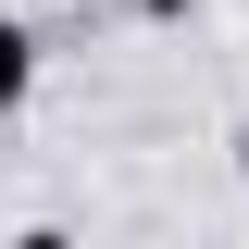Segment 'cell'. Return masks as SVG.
I'll return each instance as SVG.
<instances>
[{
  "mask_svg": "<svg viewBox=\"0 0 249 249\" xmlns=\"http://www.w3.org/2000/svg\"><path fill=\"white\" fill-rule=\"evenodd\" d=\"M25 100H37V37L13 25V13H0V124L25 112Z\"/></svg>",
  "mask_w": 249,
  "mask_h": 249,
  "instance_id": "1",
  "label": "cell"
},
{
  "mask_svg": "<svg viewBox=\"0 0 249 249\" xmlns=\"http://www.w3.org/2000/svg\"><path fill=\"white\" fill-rule=\"evenodd\" d=\"M137 13H162V25H175V13H199V0H137Z\"/></svg>",
  "mask_w": 249,
  "mask_h": 249,
  "instance_id": "2",
  "label": "cell"
},
{
  "mask_svg": "<svg viewBox=\"0 0 249 249\" xmlns=\"http://www.w3.org/2000/svg\"><path fill=\"white\" fill-rule=\"evenodd\" d=\"M237 162H249V124H237Z\"/></svg>",
  "mask_w": 249,
  "mask_h": 249,
  "instance_id": "3",
  "label": "cell"
}]
</instances>
